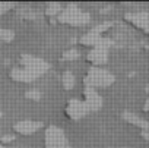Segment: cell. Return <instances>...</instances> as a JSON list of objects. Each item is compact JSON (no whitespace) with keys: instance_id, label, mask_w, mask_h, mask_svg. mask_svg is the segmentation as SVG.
Segmentation results:
<instances>
[{"instance_id":"cell-1","label":"cell","mask_w":149,"mask_h":148,"mask_svg":"<svg viewBox=\"0 0 149 148\" xmlns=\"http://www.w3.org/2000/svg\"><path fill=\"white\" fill-rule=\"evenodd\" d=\"M48 63L40 57L22 56L9 70L10 79L16 82H32L38 79L44 72H47Z\"/></svg>"},{"instance_id":"cell-2","label":"cell","mask_w":149,"mask_h":148,"mask_svg":"<svg viewBox=\"0 0 149 148\" xmlns=\"http://www.w3.org/2000/svg\"><path fill=\"white\" fill-rule=\"evenodd\" d=\"M114 81V75L111 72H108L107 69L101 67V66H92L86 70L85 76H84V82L85 87L88 88H104L111 85Z\"/></svg>"},{"instance_id":"cell-3","label":"cell","mask_w":149,"mask_h":148,"mask_svg":"<svg viewBox=\"0 0 149 148\" xmlns=\"http://www.w3.org/2000/svg\"><path fill=\"white\" fill-rule=\"evenodd\" d=\"M89 13L78 9L76 5H70L67 6V9H63L60 12V15L57 16V19L63 24L72 25V27H81L89 22Z\"/></svg>"},{"instance_id":"cell-4","label":"cell","mask_w":149,"mask_h":148,"mask_svg":"<svg viewBox=\"0 0 149 148\" xmlns=\"http://www.w3.org/2000/svg\"><path fill=\"white\" fill-rule=\"evenodd\" d=\"M44 145H45V148H72L63 129L58 126H54V125H51L45 129Z\"/></svg>"},{"instance_id":"cell-5","label":"cell","mask_w":149,"mask_h":148,"mask_svg":"<svg viewBox=\"0 0 149 148\" xmlns=\"http://www.w3.org/2000/svg\"><path fill=\"white\" fill-rule=\"evenodd\" d=\"M89 112L91 110H89L88 104L84 100H81V98H72L64 106V113L72 120H79V119L85 117Z\"/></svg>"},{"instance_id":"cell-6","label":"cell","mask_w":149,"mask_h":148,"mask_svg":"<svg viewBox=\"0 0 149 148\" xmlns=\"http://www.w3.org/2000/svg\"><path fill=\"white\" fill-rule=\"evenodd\" d=\"M111 44L110 43H104V44H100L97 47H92L89 50V53L86 54V60L94 63V66H101L107 62V57H108V46Z\"/></svg>"},{"instance_id":"cell-7","label":"cell","mask_w":149,"mask_h":148,"mask_svg":"<svg viewBox=\"0 0 149 148\" xmlns=\"http://www.w3.org/2000/svg\"><path fill=\"white\" fill-rule=\"evenodd\" d=\"M124 19L133 27L143 29L145 32L149 29V13L146 12H129L124 15Z\"/></svg>"},{"instance_id":"cell-8","label":"cell","mask_w":149,"mask_h":148,"mask_svg":"<svg viewBox=\"0 0 149 148\" xmlns=\"http://www.w3.org/2000/svg\"><path fill=\"white\" fill-rule=\"evenodd\" d=\"M42 128V123L41 122H37V120H19L13 125V130L19 135H32L35 133L38 129Z\"/></svg>"},{"instance_id":"cell-9","label":"cell","mask_w":149,"mask_h":148,"mask_svg":"<svg viewBox=\"0 0 149 148\" xmlns=\"http://www.w3.org/2000/svg\"><path fill=\"white\" fill-rule=\"evenodd\" d=\"M84 101L88 104V107H89L91 112H97L102 106L101 95L94 88H88V87H85V90H84Z\"/></svg>"},{"instance_id":"cell-10","label":"cell","mask_w":149,"mask_h":148,"mask_svg":"<svg viewBox=\"0 0 149 148\" xmlns=\"http://www.w3.org/2000/svg\"><path fill=\"white\" fill-rule=\"evenodd\" d=\"M123 116H124V119H126L127 122H130V123L136 125V126H137V128H140L142 130H149V122H146V120L140 119L139 116L132 114V113H124Z\"/></svg>"},{"instance_id":"cell-11","label":"cell","mask_w":149,"mask_h":148,"mask_svg":"<svg viewBox=\"0 0 149 148\" xmlns=\"http://www.w3.org/2000/svg\"><path fill=\"white\" fill-rule=\"evenodd\" d=\"M61 84L64 90H72L74 87V75L70 70H64L61 75Z\"/></svg>"},{"instance_id":"cell-12","label":"cell","mask_w":149,"mask_h":148,"mask_svg":"<svg viewBox=\"0 0 149 148\" xmlns=\"http://www.w3.org/2000/svg\"><path fill=\"white\" fill-rule=\"evenodd\" d=\"M0 40H2L3 43H9V41H12V40H13V31L2 28V29H0Z\"/></svg>"},{"instance_id":"cell-13","label":"cell","mask_w":149,"mask_h":148,"mask_svg":"<svg viewBox=\"0 0 149 148\" xmlns=\"http://www.w3.org/2000/svg\"><path fill=\"white\" fill-rule=\"evenodd\" d=\"M76 57H79V50H76V48H70V50L64 51V54H63L64 60H74Z\"/></svg>"},{"instance_id":"cell-14","label":"cell","mask_w":149,"mask_h":148,"mask_svg":"<svg viewBox=\"0 0 149 148\" xmlns=\"http://www.w3.org/2000/svg\"><path fill=\"white\" fill-rule=\"evenodd\" d=\"M143 110H145V112H149V98L146 100V103H145V107H143Z\"/></svg>"}]
</instances>
